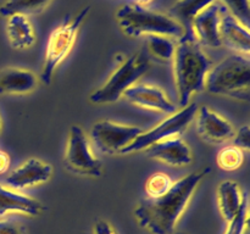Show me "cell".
<instances>
[{
    "mask_svg": "<svg viewBox=\"0 0 250 234\" xmlns=\"http://www.w3.org/2000/svg\"><path fill=\"white\" fill-rule=\"evenodd\" d=\"M209 172L210 168H205L189 173L173 182L166 194L142 200L134 210L139 226L153 234H172L200 182Z\"/></svg>",
    "mask_w": 250,
    "mask_h": 234,
    "instance_id": "obj_1",
    "label": "cell"
},
{
    "mask_svg": "<svg viewBox=\"0 0 250 234\" xmlns=\"http://www.w3.org/2000/svg\"><path fill=\"white\" fill-rule=\"evenodd\" d=\"M172 61L178 105L185 107L197 93L205 89V80L212 67L190 27L176 43Z\"/></svg>",
    "mask_w": 250,
    "mask_h": 234,
    "instance_id": "obj_2",
    "label": "cell"
},
{
    "mask_svg": "<svg viewBox=\"0 0 250 234\" xmlns=\"http://www.w3.org/2000/svg\"><path fill=\"white\" fill-rule=\"evenodd\" d=\"M116 20L122 32L129 37L164 36L178 40L187 31L175 17L137 4H126L120 7Z\"/></svg>",
    "mask_w": 250,
    "mask_h": 234,
    "instance_id": "obj_3",
    "label": "cell"
},
{
    "mask_svg": "<svg viewBox=\"0 0 250 234\" xmlns=\"http://www.w3.org/2000/svg\"><path fill=\"white\" fill-rule=\"evenodd\" d=\"M210 94L248 101L250 98V60L248 55L232 54L211 67L205 80Z\"/></svg>",
    "mask_w": 250,
    "mask_h": 234,
    "instance_id": "obj_4",
    "label": "cell"
},
{
    "mask_svg": "<svg viewBox=\"0 0 250 234\" xmlns=\"http://www.w3.org/2000/svg\"><path fill=\"white\" fill-rule=\"evenodd\" d=\"M149 67L150 60L146 51H139L128 56L111 73L106 82L90 94V101L98 105L116 102L129 87L138 83V80L148 72Z\"/></svg>",
    "mask_w": 250,
    "mask_h": 234,
    "instance_id": "obj_5",
    "label": "cell"
},
{
    "mask_svg": "<svg viewBox=\"0 0 250 234\" xmlns=\"http://www.w3.org/2000/svg\"><path fill=\"white\" fill-rule=\"evenodd\" d=\"M89 10L90 6L83 7L76 16L70 17L60 26L56 27L49 36L43 70L41 73V79L45 84L51 82V78L58 66L67 58L70 51L72 50L81 26L84 22L87 15L89 14Z\"/></svg>",
    "mask_w": 250,
    "mask_h": 234,
    "instance_id": "obj_6",
    "label": "cell"
},
{
    "mask_svg": "<svg viewBox=\"0 0 250 234\" xmlns=\"http://www.w3.org/2000/svg\"><path fill=\"white\" fill-rule=\"evenodd\" d=\"M197 111L198 105L195 102H189L187 106L182 107L178 111L171 114L167 118H165L163 122L156 124L154 128L143 132L129 145H127L124 150H121L120 154L128 155V154L138 153V151L146 150V149H148L149 146L158 143V141L180 136L181 134L185 133L188 126L195 118Z\"/></svg>",
    "mask_w": 250,
    "mask_h": 234,
    "instance_id": "obj_7",
    "label": "cell"
},
{
    "mask_svg": "<svg viewBox=\"0 0 250 234\" xmlns=\"http://www.w3.org/2000/svg\"><path fill=\"white\" fill-rule=\"evenodd\" d=\"M65 162L68 170L77 175L99 177L103 173L102 161L94 155L89 138L78 124H73L68 131Z\"/></svg>",
    "mask_w": 250,
    "mask_h": 234,
    "instance_id": "obj_8",
    "label": "cell"
},
{
    "mask_svg": "<svg viewBox=\"0 0 250 234\" xmlns=\"http://www.w3.org/2000/svg\"><path fill=\"white\" fill-rule=\"evenodd\" d=\"M143 132V129L138 126L121 124L109 119H103L93 124L90 140L100 153L114 155L121 153V150L129 145Z\"/></svg>",
    "mask_w": 250,
    "mask_h": 234,
    "instance_id": "obj_9",
    "label": "cell"
},
{
    "mask_svg": "<svg viewBox=\"0 0 250 234\" xmlns=\"http://www.w3.org/2000/svg\"><path fill=\"white\" fill-rule=\"evenodd\" d=\"M221 16V6L219 1H215L193 19L189 27L200 45L215 49L222 45L220 38Z\"/></svg>",
    "mask_w": 250,
    "mask_h": 234,
    "instance_id": "obj_10",
    "label": "cell"
},
{
    "mask_svg": "<svg viewBox=\"0 0 250 234\" xmlns=\"http://www.w3.org/2000/svg\"><path fill=\"white\" fill-rule=\"evenodd\" d=\"M198 132L203 139L212 144H222L229 141L234 136V127L224 116L204 105L198 107L195 114Z\"/></svg>",
    "mask_w": 250,
    "mask_h": 234,
    "instance_id": "obj_11",
    "label": "cell"
},
{
    "mask_svg": "<svg viewBox=\"0 0 250 234\" xmlns=\"http://www.w3.org/2000/svg\"><path fill=\"white\" fill-rule=\"evenodd\" d=\"M122 97L136 106L153 110L161 114L171 115L176 111L173 102L168 99L163 89L155 85L136 83L129 87Z\"/></svg>",
    "mask_w": 250,
    "mask_h": 234,
    "instance_id": "obj_12",
    "label": "cell"
},
{
    "mask_svg": "<svg viewBox=\"0 0 250 234\" xmlns=\"http://www.w3.org/2000/svg\"><path fill=\"white\" fill-rule=\"evenodd\" d=\"M51 175L53 167L50 163L43 162L38 158H28L5 178V183L11 189L21 190L48 182Z\"/></svg>",
    "mask_w": 250,
    "mask_h": 234,
    "instance_id": "obj_13",
    "label": "cell"
},
{
    "mask_svg": "<svg viewBox=\"0 0 250 234\" xmlns=\"http://www.w3.org/2000/svg\"><path fill=\"white\" fill-rule=\"evenodd\" d=\"M149 157L173 167H182L192 162L193 156L189 146L180 136L158 141L146 149Z\"/></svg>",
    "mask_w": 250,
    "mask_h": 234,
    "instance_id": "obj_14",
    "label": "cell"
},
{
    "mask_svg": "<svg viewBox=\"0 0 250 234\" xmlns=\"http://www.w3.org/2000/svg\"><path fill=\"white\" fill-rule=\"evenodd\" d=\"M220 38L222 45L236 51V54L248 55L250 51L249 28L231 14H222L220 22Z\"/></svg>",
    "mask_w": 250,
    "mask_h": 234,
    "instance_id": "obj_15",
    "label": "cell"
},
{
    "mask_svg": "<svg viewBox=\"0 0 250 234\" xmlns=\"http://www.w3.org/2000/svg\"><path fill=\"white\" fill-rule=\"evenodd\" d=\"M38 78L32 71L21 67L0 70V95H22L33 92Z\"/></svg>",
    "mask_w": 250,
    "mask_h": 234,
    "instance_id": "obj_16",
    "label": "cell"
},
{
    "mask_svg": "<svg viewBox=\"0 0 250 234\" xmlns=\"http://www.w3.org/2000/svg\"><path fill=\"white\" fill-rule=\"evenodd\" d=\"M43 210V205L38 200L0 184V216H4L10 212H20L29 216H36Z\"/></svg>",
    "mask_w": 250,
    "mask_h": 234,
    "instance_id": "obj_17",
    "label": "cell"
},
{
    "mask_svg": "<svg viewBox=\"0 0 250 234\" xmlns=\"http://www.w3.org/2000/svg\"><path fill=\"white\" fill-rule=\"evenodd\" d=\"M6 33L10 45L16 50H26L36 43V33L32 23L24 15L6 17Z\"/></svg>",
    "mask_w": 250,
    "mask_h": 234,
    "instance_id": "obj_18",
    "label": "cell"
},
{
    "mask_svg": "<svg viewBox=\"0 0 250 234\" xmlns=\"http://www.w3.org/2000/svg\"><path fill=\"white\" fill-rule=\"evenodd\" d=\"M244 193L234 180H224L217 188V204L220 212L227 222L231 221L241 209Z\"/></svg>",
    "mask_w": 250,
    "mask_h": 234,
    "instance_id": "obj_19",
    "label": "cell"
},
{
    "mask_svg": "<svg viewBox=\"0 0 250 234\" xmlns=\"http://www.w3.org/2000/svg\"><path fill=\"white\" fill-rule=\"evenodd\" d=\"M50 0H6L0 6V16L9 17L11 15H36L44 10Z\"/></svg>",
    "mask_w": 250,
    "mask_h": 234,
    "instance_id": "obj_20",
    "label": "cell"
},
{
    "mask_svg": "<svg viewBox=\"0 0 250 234\" xmlns=\"http://www.w3.org/2000/svg\"><path fill=\"white\" fill-rule=\"evenodd\" d=\"M215 1L217 0H177L175 6L172 7V12L177 16V19L182 20L181 23L186 28H188L190 26V22L199 12L214 4Z\"/></svg>",
    "mask_w": 250,
    "mask_h": 234,
    "instance_id": "obj_21",
    "label": "cell"
},
{
    "mask_svg": "<svg viewBox=\"0 0 250 234\" xmlns=\"http://www.w3.org/2000/svg\"><path fill=\"white\" fill-rule=\"evenodd\" d=\"M175 39L164 36H148L146 37V50L156 60L168 62L172 61L175 54Z\"/></svg>",
    "mask_w": 250,
    "mask_h": 234,
    "instance_id": "obj_22",
    "label": "cell"
},
{
    "mask_svg": "<svg viewBox=\"0 0 250 234\" xmlns=\"http://www.w3.org/2000/svg\"><path fill=\"white\" fill-rule=\"evenodd\" d=\"M217 165L225 171L238 170L244 161V153L237 146H225L217 154Z\"/></svg>",
    "mask_w": 250,
    "mask_h": 234,
    "instance_id": "obj_23",
    "label": "cell"
},
{
    "mask_svg": "<svg viewBox=\"0 0 250 234\" xmlns=\"http://www.w3.org/2000/svg\"><path fill=\"white\" fill-rule=\"evenodd\" d=\"M172 184L173 182L168 175L163 172L154 173L146 179V193L148 194V197H159L166 194Z\"/></svg>",
    "mask_w": 250,
    "mask_h": 234,
    "instance_id": "obj_24",
    "label": "cell"
},
{
    "mask_svg": "<svg viewBox=\"0 0 250 234\" xmlns=\"http://www.w3.org/2000/svg\"><path fill=\"white\" fill-rule=\"evenodd\" d=\"M248 210H249V197L247 193H244L243 201H242L241 209L237 212L236 216L229 221L225 234H243L248 223Z\"/></svg>",
    "mask_w": 250,
    "mask_h": 234,
    "instance_id": "obj_25",
    "label": "cell"
},
{
    "mask_svg": "<svg viewBox=\"0 0 250 234\" xmlns=\"http://www.w3.org/2000/svg\"><path fill=\"white\" fill-rule=\"evenodd\" d=\"M224 2L229 10V14L236 17L241 23L248 27L250 24V6L249 0H217Z\"/></svg>",
    "mask_w": 250,
    "mask_h": 234,
    "instance_id": "obj_26",
    "label": "cell"
},
{
    "mask_svg": "<svg viewBox=\"0 0 250 234\" xmlns=\"http://www.w3.org/2000/svg\"><path fill=\"white\" fill-rule=\"evenodd\" d=\"M233 145L239 148L241 150H249L250 148V127L249 124H244L243 127H241V129H238L237 132H234L233 136Z\"/></svg>",
    "mask_w": 250,
    "mask_h": 234,
    "instance_id": "obj_27",
    "label": "cell"
},
{
    "mask_svg": "<svg viewBox=\"0 0 250 234\" xmlns=\"http://www.w3.org/2000/svg\"><path fill=\"white\" fill-rule=\"evenodd\" d=\"M0 234H24L21 226L11 221H0Z\"/></svg>",
    "mask_w": 250,
    "mask_h": 234,
    "instance_id": "obj_28",
    "label": "cell"
},
{
    "mask_svg": "<svg viewBox=\"0 0 250 234\" xmlns=\"http://www.w3.org/2000/svg\"><path fill=\"white\" fill-rule=\"evenodd\" d=\"M94 234H116L115 231L112 229V227L110 226V223L105 221H97L94 226Z\"/></svg>",
    "mask_w": 250,
    "mask_h": 234,
    "instance_id": "obj_29",
    "label": "cell"
},
{
    "mask_svg": "<svg viewBox=\"0 0 250 234\" xmlns=\"http://www.w3.org/2000/svg\"><path fill=\"white\" fill-rule=\"evenodd\" d=\"M10 167V157L6 153L0 151V175L6 173V171Z\"/></svg>",
    "mask_w": 250,
    "mask_h": 234,
    "instance_id": "obj_30",
    "label": "cell"
},
{
    "mask_svg": "<svg viewBox=\"0 0 250 234\" xmlns=\"http://www.w3.org/2000/svg\"><path fill=\"white\" fill-rule=\"evenodd\" d=\"M1 127H2V123H1V118H0V132H1Z\"/></svg>",
    "mask_w": 250,
    "mask_h": 234,
    "instance_id": "obj_31",
    "label": "cell"
},
{
    "mask_svg": "<svg viewBox=\"0 0 250 234\" xmlns=\"http://www.w3.org/2000/svg\"><path fill=\"white\" fill-rule=\"evenodd\" d=\"M177 234H182V233H177Z\"/></svg>",
    "mask_w": 250,
    "mask_h": 234,
    "instance_id": "obj_32",
    "label": "cell"
}]
</instances>
